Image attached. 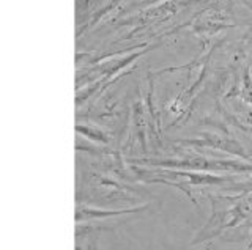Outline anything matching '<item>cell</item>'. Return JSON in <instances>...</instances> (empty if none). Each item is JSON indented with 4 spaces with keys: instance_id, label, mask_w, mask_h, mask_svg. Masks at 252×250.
Masks as SVG:
<instances>
[{
    "instance_id": "277c9868",
    "label": "cell",
    "mask_w": 252,
    "mask_h": 250,
    "mask_svg": "<svg viewBox=\"0 0 252 250\" xmlns=\"http://www.w3.org/2000/svg\"><path fill=\"white\" fill-rule=\"evenodd\" d=\"M76 131L79 132L81 136L90 139V140H94V142H99V143H109V137L106 132H102L101 129L98 128H93V126H82V124H77L76 126Z\"/></svg>"
},
{
    "instance_id": "6da1fadb",
    "label": "cell",
    "mask_w": 252,
    "mask_h": 250,
    "mask_svg": "<svg viewBox=\"0 0 252 250\" xmlns=\"http://www.w3.org/2000/svg\"><path fill=\"white\" fill-rule=\"evenodd\" d=\"M131 162L148 167H162L172 170L192 171H235V173H252V164L236 159H215L208 156H183L172 159H131Z\"/></svg>"
},
{
    "instance_id": "3957f363",
    "label": "cell",
    "mask_w": 252,
    "mask_h": 250,
    "mask_svg": "<svg viewBox=\"0 0 252 250\" xmlns=\"http://www.w3.org/2000/svg\"><path fill=\"white\" fill-rule=\"evenodd\" d=\"M147 208L144 206H136V208H129V209H118V211H104V209H98V208H87L79 205L76 211V222H82V221H90V219H107V217H115V216H122V214H132V213H140Z\"/></svg>"
},
{
    "instance_id": "7a4b0ae2",
    "label": "cell",
    "mask_w": 252,
    "mask_h": 250,
    "mask_svg": "<svg viewBox=\"0 0 252 250\" xmlns=\"http://www.w3.org/2000/svg\"><path fill=\"white\" fill-rule=\"evenodd\" d=\"M178 145H186V146H194V148H213V150L225 151L241 158L243 161L252 164V156L246 153L241 143L236 142L235 139H227L220 137L216 134H202L199 139H178L175 140Z\"/></svg>"
}]
</instances>
